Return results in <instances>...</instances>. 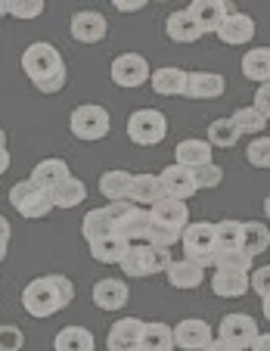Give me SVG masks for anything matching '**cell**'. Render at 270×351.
<instances>
[{"label":"cell","mask_w":270,"mask_h":351,"mask_svg":"<svg viewBox=\"0 0 270 351\" xmlns=\"http://www.w3.org/2000/svg\"><path fill=\"white\" fill-rule=\"evenodd\" d=\"M239 137H243V134L236 131V125H233L230 119H214L208 125V137H205V143L221 146V149H230V146L239 143Z\"/></svg>","instance_id":"36"},{"label":"cell","mask_w":270,"mask_h":351,"mask_svg":"<svg viewBox=\"0 0 270 351\" xmlns=\"http://www.w3.org/2000/svg\"><path fill=\"white\" fill-rule=\"evenodd\" d=\"M221 38V44L227 47H243L255 38V19L249 13H239V10H230L227 19L221 22V28L214 32Z\"/></svg>","instance_id":"16"},{"label":"cell","mask_w":270,"mask_h":351,"mask_svg":"<svg viewBox=\"0 0 270 351\" xmlns=\"http://www.w3.org/2000/svg\"><path fill=\"white\" fill-rule=\"evenodd\" d=\"M162 199V186H158V174H134L131 186H127V202L134 206H156Z\"/></svg>","instance_id":"24"},{"label":"cell","mask_w":270,"mask_h":351,"mask_svg":"<svg viewBox=\"0 0 270 351\" xmlns=\"http://www.w3.org/2000/svg\"><path fill=\"white\" fill-rule=\"evenodd\" d=\"M186 13L193 16V22L199 25L202 34H214L221 28V22L227 19V13H230V3L227 0H193Z\"/></svg>","instance_id":"12"},{"label":"cell","mask_w":270,"mask_h":351,"mask_svg":"<svg viewBox=\"0 0 270 351\" xmlns=\"http://www.w3.org/2000/svg\"><path fill=\"white\" fill-rule=\"evenodd\" d=\"M267 277H270V267L264 265L261 271H255V274H249V289H255L258 295H261V302H264V314H270V295H267Z\"/></svg>","instance_id":"44"},{"label":"cell","mask_w":270,"mask_h":351,"mask_svg":"<svg viewBox=\"0 0 270 351\" xmlns=\"http://www.w3.org/2000/svg\"><path fill=\"white\" fill-rule=\"evenodd\" d=\"M243 75L258 84H270V47H255L243 56Z\"/></svg>","instance_id":"30"},{"label":"cell","mask_w":270,"mask_h":351,"mask_svg":"<svg viewBox=\"0 0 270 351\" xmlns=\"http://www.w3.org/2000/svg\"><path fill=\"white\" fill-rule=\"evenodd\" d=\"M66 178H72V171H69L66 162L62 159H44V162H38V165L32 168V178L28 180H32L34 186H40V190L53 193Z\"/></svg>","instance_id":"21"},{"label":"cell","mask_w":270,"mask_h":351,"mask_svg":"<svg viewBox=\"0 0 270 351\" xmlns=\"http://www.w3.org/2000/svg\"><path fill=\"white\" fill-rule=\"evenodd\" d=\"M87 245H90V255L99 261V265H119L127 252V243L119 237V233L103 237V239H93V243H87Z\"/></svg>","instance_id":"31"},{"label":"cell","mask_w":270,"mask_h":351,"mask_svg":"<svg viewBox=\"0 0 270 351\" xmlns=\"http://www.w3.org/2000/svg\"><path fill=\"white\" fill-rule=\"evenodd\" d=\"M255 112H261L264 119H267V112H270V84H258V93H255Z\"/></svg>","instance_id":"45"},{"label":"cell","mask_w":270,"mask_h":351,"mask_svg":"<svg viewBox=\"0 0 270 351\" xmlns=\"http://www.w3.org/2000/svg\"><path fill=\"white\" fill-rule=\"evenodd\" d=\"M25 345V332L16 324H3L0 326V351H22Z\"/></svg>","instance_id":"41"},{"label":"cell","mask_w":270,"mask_h":351,"mask_svg":"<svg viewBox=\"0 0 270 351\" xmlns=\"http://www.w3.org/2000/svg\"><path fill=\"white\" fill-rule=\"evenodd\" d=\"M202 351H239V348H233L230 342H224V339H218V336H214L208 345H205Z\"/></svg>","instance_id":"48"},{"label":"cell","mask_w":270,"mask_h":351,"mask_svg":"<svg viewBox=\"0 0 270 351\" xmlns=\"http://www.w3.org/2000/svg\"><path fill=\"white\" fill-rule=\"evenodd\" d=\"M112 7L119 10V13H140V10L149 7V3H146V0H115Z\"/></svg>","instance_id":"46"},{"label":"cell","mask_w":270,"mask_h":351,"mask_svg":"<svg viewBox=\"0 0 270 351\" xmlns=\"http://www.w3.org/2000/svg\"><path fill=\"white\" fill-rule=\"evenodd\" d=\"M115 233H119L127 245L149 243V212L140 206H131L119 221H115Z\"/></svg>","instance_id":"15"},{"label":"cell","mask_w":270,"mask_h":351,"mask_svg":"<svg viewBox=\"0 0 270 351\" xmlns=\"http://www.w3.org/2000/svg\"><path fill=\"white\" fill-rule=\"evenodd\" d=\"M211 292L218 298H243L249 292V274L239 271H221L214 267V277H211Z\"/></svg>","instance_id":"22"},{"label":"cell","mask_w":270,"mask_h":351,"mask_svg":"<svg viewBox=\"0 0 270 351\" xmlns=\"http://www.w3.org/2000/svg\"><path fill=\"white\" fill-rule=\"evenodd\" d=\"M81 233H84L87 243H93V239L112 237V233H115V224H112V218H109L103 208H90V212L84 215V221H81Z\"/></svg>","instance_id":"35"},{"label":"cell","mask_w":270,"mask_h":351,"mask_svg":"<svg viewBox=\"0 0 270 351\" xmlns=\"http://www.w3.org/2000/svg\"><path fill=\"white\" fill-rule=\"evenodd\" d=\"M214 267H221V271H239V274H249L251 265H255V258L251 255H245L243 249H236V252H214V261H211Z\"/></svg>","instance_id":"38"},{"label":"cell","mask_w":270,"mask_h":351,"mask_svg":"<svg viewBox=\"0 0 270 351\" xmlns=\"http://www.w3.org/2000/svg\"><path fill=\"white\" fill-rule=\"evenodd\" d=\"M140 330H143V320H137V317L115 320L109 336H106V348L109 351H137L140 348Z\"/></svg>","instance_id":"19"},{"label":"cell","mask_w":270,"mask_h":351,"mask_svg":"<svg viewBox=\"0 0 270 351\" xmlns=\"http://www.w3.org/2000/svg\"><path fill=\"white\" fill-rule=\"evenodd\" d=\"M137 351H174L171 326L162 324V320L143 324V330H140V348Z\"/></svg>","instance_id":"28"},{"label":"cell","mask_w":270,"mask_h":351,"mask_svg":"<svg viewBox=\"0 0 270 351\" xmlns=\"http://www.w3.org/2000/svg\"><path fill=\"white\" fill-rule=\"evenodd\" d=\"M249 348L251 351H270V336H267V332H258V336L251 339Z\"/></svg>","instance_id":"47"},{"label":"cell","mask_w":270,"mask_h":351,"mask_svg":"<svg viewBox=\"0 0 270 351\" xmlns=\"http://www.w3.org/2000/svg\"><path fill=\"white\" fill-rule=\"evenodd\" d=\"M127 137L137 146H158L168 137V119L158 109H137L127 119Z\"/></svg>","instance_id":"5"},{"label":"cell","mask_w":270,"mask_h":351,"mask_svg":"<svg viewBox=\"0 0 270 351\" xmlns=\"http://www.w3.org/2000/svg\"><path fill=\"white\" fill-rule=\"evenodd\" d=\"M149 84L158 97H180L186 84V72L177 66H162L156 72H149Z\"/></svg>","instance_id":"23"},{"label":"cell","mask_w":270,"mask_h":351,"mask_svg":"<svg viewBox=\"0 0 270 351\" xmlns=\"http://www.w3.org/2000/svg\"><path fill=\"white\" fill-rule=\"evenodd\" d=\"M230 121L236 125V131H239V134H261L264 128H267V119H264L261 112H255L251 106L236 109V112L230 115Z\"/></svg>","instance_id":"37"},{"label":"cell","mask_w":270,"mask_h":351,"mask_svg":"<svg viewBox=\"0 0 270 351\" xmlns=\"http://www.w3.org/2000/svg\"><path fill=\"white\" fill-rule=\"evenodd\" d=\"M165 280L174 289H199V286L205 283V267H199L196 261L177 258L165 267Z\"/></svg>","instance_id":"20"},{"label":"cell","mask_w":270,"mask_h":351,"mask_svg":"<svg viewBox=\"0 0 270 351\" xmlns=\"http://www.w3.org/2000/svg\"><path fill=\"white\" fill-rule=\"evenodd\" d=\"M87 199V186H84V180H78L72 174V178H66L56 190L50 193V202H53V208H75V206H81Z\"/></svg>","instance_id":"29"},{"label":"cell","mask_w":270,"mask_h":351,"mask_svg":"<svg viewBox=\"0 0 270 351\" xmlns=\"http://www.w3.org/2000/svg\"><path fill=\"white\" fill-rule=\"evenodd\" d=\"M149 212V221L158 227H168V230H184L186 224H190V206L186 202H177V199H158L156 206L146 208Z\"/></svg>","instance_id":"14"},{"label":"cell","mask_w":270,"mask_h":351,"mask_svg":"<svg viewBox=\"0 0 270 351\" xmlns=\"http://www.w3.org/2000/svg\"><path fill=\"white\" fill-rule=\"evenodd\" d=\"M75 298V286L69 277L62 274H47V277H38L22 289V308H25L28 317L47 320L53 314L66 311Z\"/></svg>","instance_id":"1"},{"label":"cell","mask_w":270,"mask_h":351,"mask_svg":"<svg viewBox=\"0 0 270 351\" xmlns=\"http://www.w3.org/2000/svg\"><path fill=\"white\" fill-rule=\"evenodd\" d=\"M146 81H149V62H146V56L121 53L112 60V84L131 90V87H143Z\"/></svg>","instance_id":"8"},{"label":"cell","mask_w":270,"mask_h":351,"mask_svg":"<svg viewBox=\"0 0 270 351\" xmlns=\"http://www.w3.org/2000/svg\"><path fill=\"white\" fill-rule=\"evenodd\" d=\"M127 298H131V289H127L125 280H97V286H93V305L99 308V311H121V308L127 305Z\"/></svg>","instance_id":"18"},{"label":"cell","mask_w":270,"mask_h":351,"mask_svg":"<svg viewBox=\"0 0 270 351\" xmlns=\"http://www.w3.org/2000/svg\"><path fill=\"white\" fill-rule=\"evenodd\" d=\"M158 186H162V196L165 199H177V202H186V199L196 196V178H193L190 168L184 165H168L162 168V174H158Z\"/></svg>","instance_id":"9"},{"label":"cell","mask_w":270,"mask_h":351,"mask_svg":"<svg viewBox=\"0 0 270 351\" xmlns=\"http://www.w3.org/2000/svg\"><path fill=\"white\" fill-rule=\"evenodd\" d=\"M69 128H72V134L78 140H87V143H93V140H103L106 134H109V128H112V119H109V112H106L103 106H97V103H84V106H78L72 112V119H69Z\"/></svg>","instance_id":"7"},{"label":"cell","mask_w":270,"mask_h":351,"mask_svg":"<svg viewBox=\"0 0 270 351\" xmlns=\"http://www.w3.org/2000/svg\"><path fill=\"white\" fill-rule=\"evenodd\" d=\"M131 171L125 168H115V171H103L99 178V193H103L109 202H119V199H127V186H131Z\"/></svg>","instance_id":"34"},{"label":"cell","mask_w":270,"mask_h":351,"mask_svg":"<svg viewBox=\"0 0 270 351\" xmlns=\"http://www.w3.org/2000/svg\"><path fill=\"white\" fill-rule=\"evenodd\" d=\"M171 255L168 249H158V245H127L125 258L119 261V267L125 271V277L140 280V277H156V274H165V267L171 265Z\"/></svg>","instance_id":"3"},{"label":"cell","mask_w":270,"mask_h":351,"mask_svg":"<svg viewBox=\"0 0 270 351\" xmlns=\"http://www.w3.org/2000/svg\"><path fill=\"white\" fill-rule=\"evenodd\" d=\"M255 336H258V320L249 317V314H224V320L218 324V339L230 342L239 351L249 348Z\"/></svg>","instance_id":"10"},{"label":"cell","mask_w":270,"mask_h":351,"mask_svg":"<svg viewBox=\"0 0 270 351\" xmlns=\"http://www.w3.org/2000/svg\"><path fill=\"white\" fill-rule=\"evenodd\" d=\"M174 156H177V165L190 168V171L211 165V146L205 143V140H196V137L180 140L177 149H174Z\"/></svg>","instance_id":"26"},{"label":"cell","mask_w":270,"mask_h":351,"mask_svg":"<svg viewBox=\"0 0 270 351\" xmlns=\"http://www.w3.org/2000/svg\"><path fill=\"white\" fill-rule=\"evenodd\" d=\"M44 13L40 0H10V16L13 19H38Z\"/></svg>","instance_id":"42"},{"label":"cell","mask_w":270,"mask_h":351,"mask_svg":"<svg viewBox=\"0 0 270 351\" xmlns=\"http://www.w3.org/2000/svg\"><path fill=\"white\" fill-rule=\"evenodd\" d=\"M69 32L78 44H99L106 38V16L97 13V10H81V13L72 16Z\"/></svg>","instance_id":"17"},{"label":"cell","mask_w":270,"mask_h":351,"mask_svg":"<svg viewBox=\"0 0 270 351\" xmlns=\"http://www.w3.org/2000/svg\"><path fill=\"white\" fill-rule=\"evenodd\" d=\"M22 72L38 93H60L66 87V60L53 44L38 40L22 50Z\"/></svg>","instance_id":"2"},{"label":"cell","mask_w":270,"mask_h":351,"mask_svg":"<svg viewBox=\"0 0 270 351\" xmlns=\"http://www.w3.org/2000/svg\"><path fill=\"white\" fill-rule=\"evenodd\" d=\"M243 245V221H218L214 224V252H236Z\"/></svg>","instance_id":"33"},{"label":"cell","mask_w":270,"mask_h":351,"mask_svg":"<svg viewBox=\"0 0 270 351\" xmlns=\"http://www.w3.org/2000/svg\"><path fill=\"white\" fill-rule=\"evenodd\" d=\"M270 245V230H267V224H261V221H243V249L245 255H261L264 249Z\"/></svg>","instance_id":"32"},{"label":"cell","mask_w":270,"mask_h":351,"mask_svg":"<svg viewBox=\"0 0 270 351\" xmlns=\"http://www.w3.org/2000/svg\"><path fill=\"white\" fill-rule=\"evenodd\" d=\"M3 16H10V0H0V19Z\"/></svg>","instance_id":"50"},{"label":"cell","mask_w":270,"mask_h":351,"mask_svg":"<svg viewBox=\"0 0 270 351\" xmlns=\"http://www.w3.org/2000/svg\"><path fill=\"white\" fill-rule=\"evenodd\" d=\"M227 81L218 72H186V84L180 97L186 99H218L224 97Z\"/></svg>","instance_id":"13"},{"label":"cell","mask_w":270,"mask_h":351,"mask_svg":"<svg viewBox=\"0 0 270 351\" xmlns=\"http://www.w3.org/2000/svg\"><path fill=\"white\" fill-rule=\"evenodd\" d=\"M245 159H249V165H255V168H270V140L264 137V134L249 143Z\"/></svg>","instance_id":"39"},{"label":"cell","mask_w":270,"mask_h":351,"mask_svg":"<svg viewBox=\"0 0 270 351\" xmlns=\"http://www.w3.org/2000/svg\"><path fill=\"white\" fill-rule=\"evenodd\" d=\"M10 202H13V208L25 221L47 218V215L53 212L50 193L40 190V186H34L32 180H19V184H13V190H10Z\"/></svg>","instance_id":"6"},{"label":"cell","mask_w":270,"mask_h":351,"mask_svg":"<svg viewBox=\"0 0 270 351\" xmlns=\"http://www.w3.org/2000/svg\"><path fill=\"white\" fill-rule=\"evenodd\" d=\"M53 351H97V339L84 326H66L53 339Z\"/></svg>","instance_id":"27"},{"label":"cell","mask_w":270,"mask_h":351,"mask_svg":"<svg viewBox=\"0 0 270 351\" xmlns=\"http://www.w3.org/2000/svg\"><path fill=\"white\" fill-rule=\"evenodd\" d=\"M193 178H196V190H214V186H221V180H224V168L211 162V165H205V168H196Z\"/></svg>","instance_id":"40"},{"label":"cell","mask_w":270,"mask_h":351,"mask_svg":"<svg viewBox=\"0 0 270 351\" xmlns=\"http://www.w3.org/2000/svg\"><path fill=\"white\" fill-rule=\"evenodd\" d=\"M0 146H7V131L0 128Z\"/></svg>","instance_id":"51"},{"label":"cell","mask_w":270,"mask_h":351,"mask_svg":"<svg viewBox=\"0 0 270 351\" xmlns=\"http://www.w3.org/2000/svg\"><path fill=\"white\" fill-rule=\"evenodd\" d=\"M165 34L174 40V44H196V40L202 38L199 25L193 22V16L186 13V10H174V13L168 16L165 19Z\"/></svg>","instance_id":"25"},{"label":"cell","mask_w":270,"mask_h":351,"mask_svg":"<svg viewBox=\"0 0 270 351\" xmlns=\"http://www.w3.org/2000/svg\"><path fill=\"white\" fill-rule=\"evenodd\" d=\"M180 243H184L186 261H196L199 267H211V261H214V224L190 221L180 230Z\"/></svg>","instance_id":"4"},{"label":"cell","mask_w":270,"mask_h":351,"mask_svg":"<svg viewBox=\"0 0 270 351\" xmlns=\"http://www.w3.org/2000/svg\"><path fill=\"white\" fill-rule=\"evenodd\" d=\"M171 336H174V348H184V351H202L214 339L211 336V326L202 317L180 320L177 326H171Z\"/></svg>","instance_id":"11"},{"label":"cell","mask_w":270,"mask_h":351,"mask_svg":"<svg viewBox=\"0 0 270 351\" xmlns=\"http://www.w3.org/2000/svg\"><path fill=\"white\" fill-rule=\"evenodd\" d=\"M10 171V153H7V146H0V174H7Z\"/></svg>","instance_id":"49"},{"label":"cell","mask_w":270,"mask_h":351,"mask_svg":"<svg viewBox=\"0 0 270 351\" xmlns=\"http://www.w3.org/2000/svg\"><path fill=\"white\" fill-rule=\"evenodd\" d=\"M174 243H180L177 230H168V227H158L149 221V245H158V249H171Z\"/></svg>","instance_id":"43"}]
</instances>
